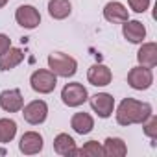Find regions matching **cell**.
<instances>
[{
    "label": "cell",
    "mask_w": 157,
    "mask_h": 157,
    "mask_svg": "<svg viewBox=\"0 0 157 157\" xmlns=\"http://www.w3.org/2000/svg\"><path fill=\"white\" fill-rule=\"evenodd\" d=\"M122 35L126 37V41L133 43V44H140L146 39V28L140 21H126L122 22Z\"/></svg>",
    "instance_id": "13"
},
{
    "label": "cell",
    "mask_w": 157,
    "mask_h": 157,
    "mask_svg": "<svg viewBox=\"0 0 157 157\" xmlns=\"http://www.w3.org/2000/svg\"><path fill=\"white\" fill-rule=\"evenodd\" d=\"M70 128L78 133V135H87L93 131L94 128V118L89 113H74L70 118Z\"/></svg>",
    "instance_id": "16"
},
{
    "label": "cell",
    "mask_w": 157,
    "mask_h": 157,
    "mask_svg": "<svg viewBox=\"0 0 157 157\" xmlns=\"http://www.w3.org/2000/svg\"><path fill=\"white\" fill-rule=\"evenodd\" d=\"M22 61H24V52H22L21 48L10 46L4 54H0V70H2V72L13 70V68L19 67Z\"/></svg>",
    "instance_id": "14"
},
{
    "label": "cell",
    "mask_w": 157,
    "mask_h": 157,
    "mask_svg": "<svg viewBox=\"0 0 157 157\" xmlns=\"http://www.w3.org/2000/svg\"><path fill=\"white\" fill-rule=\"evenodd\" d=\"M61 100L67 107H80L89 100V93L83 87V83L72 82L61 89Z\"/></svg>",
    "instance_id": "4"
},
{
    "label": "cell",
    "mask_w": 157,
    "mask_h": 157,
    "mask_svg": "<svg viewBox=\"0 0 157 157\" xmlns=\"http://www.w3.org/2000/svg\"><path fill=\"white\" fill-rule=\"evenodd\" d=\"M91 109L100 117V118H109L115 111V98L109 93H96L89 98Z\"/></svg>",
    "instance_id": "7"
},
{
    "label": "cell",
    "mask_w": 157,
    "mask_h": 157,
    "mask_svg": "<svg viewBox=\"0 0 157 157\" xmlns=\"http://www.w3.org/2000/svg\"><path fill=\"white\" fill-rule=\"evenodd\" d=\"M17 135V122L13 118H0V142H11Z\"/></svg>",
    "instance_id": "20"
},
{
    "label": "cell",
    "mask_w": 157,
    "mask_h": 157,
    "mask_svg": "<svg viewBox=\"0 0 157 157\" xmlns=\"http://www.w3.org/2000/svg\"><path fill=\"white\" fill-rule=\"evenodd\" d=\"M21 113H22V117H24V120H26L28 124L39 126V124H43V122L46 120V117H48V105H46L44 100H33V102L26 104V105L21 109Z\"/></svg>",
    "instance_id": "6"
},
{
    "label": "cell",
    "mask_w": 157,
    "mask_h": 157,
    "mask_svg": "<svg viewBox=\"0 0 157 157\" xmlns=\"http://www.w3.org/2000/svg\"><path fill=\"white\" fill-rule=\"evenodd\" d=\"M15 21L19 26L26 30H35L41 24V13L37 11V8L24 4V6H19V10L15 11Z\"/></svg>",
    "instance_id": "8"
},
{
    "label": "cell",
    "mask_w": 157,
    "mask_h": 157,
    "mask_svg": "<svg viewBox=\"0 0 157 157\" xmlns=\"http://www.w3.org/2000/svg\"><path fill=\"white\" fill-rule=\"evenodd\" d=\"M54 151L57 155H65V157L74 155L76 153V140L68 133H59L54 139Z\"/></svg>",
    "instance_id": "17"
},
{
    "label": "cell",
    "mask_w": 157,
    "mask_h": 157,
    "mask_svg": "<svg viewBox=\"0 0 157 157\" xmlns=\"http://www.w3.org/2000/svg\"><path fill=\"white\" fill-rule=\"evenodd\" d=\"M72 4L70 0H48V15L56 21H63L70 15Z\"/></svg>",
    "instance_id": "18"
},
{
    "label": "cell",
    "mask_w": 157,
    "mask_h": 157,
    "mask_svg": "<svg viewBox=\"0 0 157 157\" xmlns=\"http://www.w3.org/2000/svg\"><path fill=\"white\" fill-rule=\"evenodd\" d=\"M153 113L151 105L148 102H140L135 98H124L117 107V122L120 126H131V124H142L150 118Z\"/></svg>",
    "instance_id": "1"
},
{
    "label": "cell",
    "mask_w": 157,
    "mask_h": 157,
    "mask_svg": "<svg viewBox=\"0 0 157 157\" xmlns=\"http://www.w3.org/2000/svg\"><path fill=\"white\" fill-rule=\"evenodd\" d=\"M10 46H11V39L6 33H0V54H4Z\"/></svg>",
    "instance_id": "24"
},
{
    "label": "cell",
    "mask_w": 157,
    "mask_h": 157,
    "mask_svg": "<svg viewBox=\"0 0 157 157\" xmlns=\"http://www.w3.org/2000/svg\"><path fill=\"white\" fill-rule=\"evenodd\" d=\"M8 2H10V0H0V10H2V8L8 4Z\"/></svg>",
    "instance_id": "25"
},
{
    "label": "cell",
    "mask_w": 157,
    "mask_h": 157,
    "mask_svg": "<svg viewBox=\"0 0 157 157\" xmlns=\"http://www.w3.org/2000/svg\"><path fill=\"white\" fill-rule=\"evenodd\" d=\"M102 148H104V155L109 157H124L128 153V146L120 137H107Z\"/></svg>",
    "instance_id": "19"
},
{
    "label": "cell",
    "mask_w": 157,
    "mask_h": 157,
    "mask_svg": "<svg viewBox=\"0 0 157 157\" xmlns=\"http://www.w3.org/2000/svg\"><path fill=\"white\" fill-rule=\"evenodd\" d=\"M150 2H151V0H128L129 10L135 11V13H144L150 8Z\"/></svg>",
    "instance_id": "23"
},
{
    "label": "cell",
    "mask_w": 157,
    "mask_h": 157,
    "mask_svg": "<svg viewBox=\"0 0 157 157\" xmlns=\"http://www.w3.org/2000/svg\"><path fill=\"white\" fill-rule=\"evenodd\" d=\"M30 85L39 94H50V93H54V89L57 85V76L50 68H39V70L32 72Z\"/></svg>",
    "instance_id": "3"
},
{
    "label": "cell",
    "mask_w": 157,
    "mask_h": 157,
    "mask_svg": "<svg viewBox=\"0 0 157 157\" xmlns=\"http://www.w3.org/2000/svg\"><path fill=\"white\" fill-rule=\"evenodd\" d=\"M104 19L107 22H113V24H122L129 19V11L122 2L113 0V2H107L104 6Z\"/></svg>",
    "instance_id": "12"
},
{
    "label": "cell",
    "mask_w": 157,
    "mask_h": 157,
    "mask_svg": "<svg viewBox=\"0 0 157 157\" xmlns=\"http://www.w3.org/2000/svg\"><path fill=\"white\" fill-rule=\"evenodd\" d=\"M153 83V72L148 67H133L128 72V85L135 91H146Z\"/></svg>",
    "instance_id": "5"
},
{
    "label": "cell",
    "mask_w": 157,
    "mask_h": 157,
    "mask_svg": "<svg viewBox=\"0 0 157 157\" xmlns=\"http://www.w3.org/2000/svg\"><path fill=\"white\" fill-rule=\"evenodd\" d=\"M74 155H89V157H98V155H104V148L98 140H89L83 144V148L78 150L76 148V153Z\"/></svg>",
    "instance_id": "21"
},
{
    "label": "cell",
    "mask_w": 157,
    "mask_h": 157,
    "mask_svg": "<svg viewBox=\"0 0 157 157\" xmlns=\"http://www.w3.org/2000/svg\"><path fill=\"white\" fill-rule=\"evenodd\" d=\"M43 146H44L43 135L37 133V131H26V133H22L21 142H19V150L24 155H35V153H39L43 150Z\"/></svg>",
    "instance_id": "11"
},
{
    "label": "cell",
    "mask_w": 157,
    "mask_h": 157,
    "mask_svg": "<svg viewBox=\"0 0 157 157\" xmlns=\"http://www.w3.org/2000/svg\"><path fill=\"white\" fill-rule=\"evenodd\" d=\"M48 68L57 78H72L78 70V61L63 52H52L48 56Z\"/></svg>",
    "instance_id": "2"
},
{
    "label": "cell",
    "mask_w": 157,
    "mask_h": 157,
    "mask_svg": "<svg viewBox=\"0 0 157 157\" xmlns=\"http://www.w3.org/2000/svg\"><path fill=\"white\" fill-rule=\"evenodd\" d=\"M142 131L148 139H151V140L157 139V117L153 113L150 115V118L146 122H142Z\"/></svg>",
    "instance_id": "22"
},
{
    "label": "cell",
    "mask_w": 157,
    "mask_h": 157,
    "mask_svg": "<svg viewBox=\"0 0 157 157\" xmlns=\"http://www.w3.org/2000/svg\"><path fill=\"white\" fill-rule=\"evenodd\" d=\"M137 61L140 67L153 68L157 65V44L155 43H140V48L137 52Z\"/></svg>",
    "instance_id": "15"
},
{
    "label": "cell",
    "mask_w": 157,
    "mask_h": 157,
    "mask_svg": "<svg viewBox=\"0 0 157 157\" xmlns=\"http://www.w3.org/2000/svg\"><path fill=\"white\" fill-rule=\"evenodd\" d=\"M87 80L94 87H105V85H109L113 82V72H111V68L107 65L96 63L87 70Z\"/></svg>",
    "instance_id": "9"
},
{
    "label": "cell",
    "mask_w": 157,
    "mask_h": 157,
    "mask_svg": "<svg viewBox=\"0 0 157 157\" xmlns=\"http://www.w3.org/2000/svg\"><path fill=\"white\" fill-rule=\"evenodd\" d=\"M0 107L6 113H19L24 107V98L19 89H6L0 93Z\"/></svg>",
    "instance_id": "10"
}]
</instances>
